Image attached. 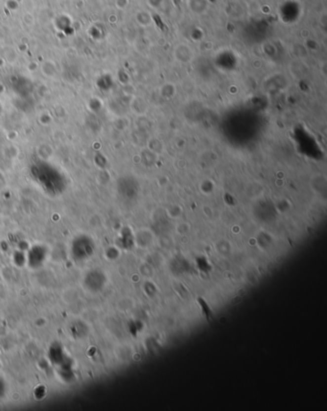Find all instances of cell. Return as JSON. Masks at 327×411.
Segmentation results:
<instances>
[{"label":"cell","instance_id":"6da1fadb","mask_svg":"<svg viewBox=\"0 0 327 411\" xmlns=\"http://www.w3.org/2000/svg\"><path fill=\"white\" fill-rule=\"evenodd\" d=\"M4 393V383L2 382V379H0V395Z\"/></svg>","mask_w":327,"mask_h":411}]
</instances>
